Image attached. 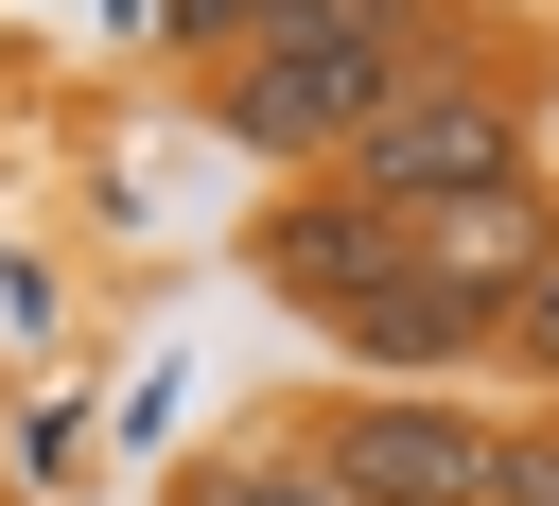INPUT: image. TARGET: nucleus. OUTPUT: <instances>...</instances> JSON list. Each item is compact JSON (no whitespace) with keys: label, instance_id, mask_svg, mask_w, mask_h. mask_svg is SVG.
Segmentation results:
<instances>
[{"label":"nucleus","instance_id":"5","mask_svg":"<svg viewBox=\"0 0 559 506\" xmlns=\"http://www.w3.org/2000/svg\"><path fill=\"white\" fill-rule=\"evenodd\" d=\"M419 262H437L472 314H524V297H542V262H559V227H542L524 192H472V209H437V227H419Z\"/></svg>","mask_w":559,"mask_h":506},{"label":"nucleus","instance_id":"4","mask_svg":"<svg viewBox=\"0 0 559 506\" xmlns=\"http://www.w3.org/2000/svg\"><path fill=\"white\" fill-rule=\"evenodd\" d=\"M245 262H262V297H280V314L349 332L384 279H419V227H402V209H367L349 174H297V192L262 209V244H245Z\"/></svg>","mask_w":559,"mask_h":506},{"label":"nucleus","instance_id":"2","mask_svg":"<svg viewBox=\"0 0 559 506\" xmlns=\"http://www.w3.org/2000/svg\"><path fill=\"white\" fill-rule=\"evenodd\" d=\"M367 209H402V227H437V209H472V192H524V105L489 87V70H419L349 157H332Z\"/></svg>","mask_w":559,"mask_h":506},{"label":"nucleus","instance_id":"7","mask_svg":"<svg viewBox=\"0 0 559 506\" xmlns=\"http://www.w3.org/2000/svg\"><path fill=\"white\" fill-rule=\"evenodd\" d=\"M262 17H280V0H175V35H192V52H227V35H262Z\"/></svg>","mask_w":559,"mask_h":506},{"label":"nucleus","instance_id":"1","mask_svg":"<svg viewBox=\"0 0 559 506\" xmlns=\"http://www.w3.org/2000/svg\"><path fill=\"white\" fill-rule=\"evenodd\" d=\"M419 17H437V0H280V17L227 52V140L332 174V157L419 87Z\"/></svg>","mask_w":559,"mask_h":506},{"label":"nucleus","instance_id":"9","mask_svg":"<svg viewBox=\"0 0 559 506\" xmlns=\"http://www.w3.org/2000/svg\"><path fill=\"white\" fill-rule=\"evenodd\" d=\"M507 506H559V436H507Z\"/></svg>","mask_w":559,"mask_h":506},{"label":"nucleus","instance_id":"6","mask_svg":"<svg viewBox=\"0 0 559 506\" xmlns=\"http://www.w3.org/2000/svg\"><path fill=\"white\" fill-rule=\"evenodd\" d=\"M192 506H349V489L314 471V436H245V454L192 471Z\"/></svg>","mask_w":559,"mask_h":506},{"label":"nucleus","instance_id":"3","mask_svg":"<svg viewBox=\"0 0 559 506\" xmlns=\"http://www.w3.org/2000/svg\"><path fill=\"white\" fill-rule=\"evenodd\" d=\"M314 471H332L349 506H507V436H489L472 401H437V384L332 401V419H314Z\"/></svg>","mask_w":559,"mask_h":506},{"label":"nucleus","instance_id":"8","mask_svg":"<svg viewBox=\"0 0 559 506\" xmlns=\"http://www.w3.org/2000/svg\"><path fill=\"white\" fill-rule=\"evenodd\" d=\"M507 349H524V366H542V384H559V262H542V297H524V314H507Z\"/></svg>","mask_w":559,"mask_h":506}]
</instances>
